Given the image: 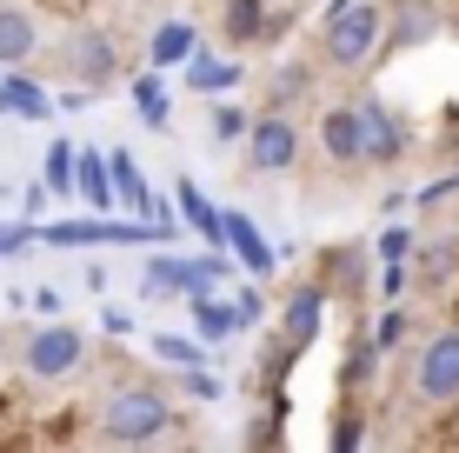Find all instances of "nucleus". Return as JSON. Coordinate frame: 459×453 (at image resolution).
<instances>
[{"label": "nucleus", "mask_w": 459, "mask_h": 453, "mask_svg": "<svg viewBox=\"0 0 459 453\" xmlns=\"http://www.w3.org/2000/svg\"><path fill=\"white\" fill-rule=\"evenodd\" d=\"M93 433L107 447H153L173 433V407L160 387H114L100 400V414H93Z\"/></svg>", "instance_id": "f257e3e1"}, {"label": "nucleus", "mask_w": 459, "mask_h": 453, "mask_svg": "<svg viewBox=\"0 0 459 453\" xmlns=\"http://www.w3.org/2000/svg\"><path fill=\"white\" fill-rule=\"evenodd\" d=\"M379 40H386V7H373V0H333V7H326L320 54L333 60V67H367L379 54Z\"/></svg>", "instance_id": "f03ea898"}, {"label": "nucleus", "mask_w": 459, "mask_h": 453, "mask_svg": "<svg viewBox=\"0 0 459 453\" xmlns=\"http://www.w3.org/2000/svg\"><path fill=\"white\" fill-rule=\"evenodd\" d=\"M21 367H27V380H67V373H81L87 367V334L81 327H67V320H47L27 334V347H21Z\"/></svg>", "instance_id": "7ed1b4c3"}, {"label": "nucleus", "mask_w": 459, "mask_h": 453, "mask_svg": "<svg viewBox=\"0 0 459 453\" xmlns=\"http://www.w3.org/2000/svg\"><path fill=\"white\" fill-rule=\"evenodd\" d=\"M413 400L420 407H459V327H439L413 361Z\"/></svg>", "instance_id": "20e7f679"}, {"label": "nucleus", "mask_w": 459, "mask_h": 453, "mask_svg": "<svg viewBox=\"0 0 459 453\" xmlns=\"http://www.w3.org/2000/svg\"><path fill=\"white\" fill-rule=\"evenodd\" d=\"M299 161V120L293 114H260L247 127V167L253 174H287Z\"/></svg>", "instance_id": "39448f33"}, {"label": "nucleus", "mask_w": 459, "mask_h": 453, "mask_svg": "<svg viewBox=\"0 0 459 453\" xmlns=\"http://www.w3.org/2000/svg\"><path fill=\"white\" fill-rule=\"evenodd\" d=\"M320 153L333 167H367V114H359V100L320 114Z\"/></svg>", "instance_id": "423d86ee"}, {"label": "nucleus", "mask_w": 459, "mask_h": 453, "mask_svg": "<svg viewBox=\"0 0 459 453\" xmlns=\"http://www.w3.org/2000/svg\"><path fill=\"white\" fill-rule=\"evenodd\" d=\"M359 114H367V167H400L406 127L393 120V107L379 100V93H367V100H359Z\"/></svg>", "instance_id": "0eeeda50"}, {"label": "nucleus", "mask_w": 459, "mask_h": 453, "mask_svg": "<svg viewBox=\"0 0 459 453\" xmlns=\"http://www.w3.org/2000/svg\"><path fill=\"white\" fill-rule=\"evenodd\" d=\"M67 74H74L81 87H107V81H114V40L93 34V27H81L74 47H67Z\"/></svg>", "instance_id": "6e6552de"}, {"label": "nucleus", "mask_w": 459, "mask_h": 453, "mask_svg": "<svg viewBox=\"0 0 459 453\" xmlns=\"http://www.w3.org/2000/svg\"><path fill=\"white\" fill-rule=\"evenodd\" d=\"M34 47H40L34 13H27V7H0V67H21Z\"/></svg>", "instance_id": "1a4fd4ad"}, {"label": "nucleus", "mask_w": 459, "mask_h": 453, "mask_svg": "<svg viewBox=\"0 0 459 453\" xmlns=\"http://www.w3.org/2000/svg\"><path fill=\"white\" fill-rule=\"evenodd\" d=\"M320 314H326V287H299L293 301H287V347H313Z\"/></svg>", "instance_id": "9d476101"}, {"label": "nucleus", "mask_w": 459, "mask_h": 453, "mask_svg": "<svg viewBox=\"0 0 459 453\" xmlns=\"http://www.w3.org/2000/svg\"><path fill=\"white\" fill-rule=\"evenodd\" d=\"M153 67H180V60H194L200 54V34H194V21H160L153 27Z\"/></svg>", "instance_id": "9b49d317"}, {"label": "nucleus", "mask_w": 459, "mask_h": 453, "mask_svg": "<svg viewBox=\"0 0 459 453\" xmlns=\"http://www.w3.org/2000/svg\"><path fill=\"white\" fill-rule=\"evenodd\" d=\"M74 194H87V207H120L114 161H100V153H81V174H74Z\"/></svg>", "instance_id": "f8f14e48"}, {"label": "nucleus", "mask_w": 459, "mask_h": 453, "mask_svg": "<svg viewBox=\"0 0 459 453\" xmlns=\"http://www.w3.org/2000/svg\"><path fill=\"white\" fill-rule=\"evenodd\" d=\"M227 240H233V254H240L253 274H273V247H266L260 233H253L247 213H227Z\"/></svg>", "instance_id": "ddd939ff"}, {"label": "nucleus", "mask_w": 459, "mask_h": 453, "mask_svg": "<svg viewBox=\"0 0 459 453\" xmlns=\"http://www.w3.org/2000/svg\"><path fill=\"white\" fill-rule=\"evenodd\" d=\"M0 107H7V114H27V120H40L47 114V93L27 81V74H13V81H0Z\"/></svg>", "instance_id": "4468645a"}, {"label": "nucleus", "mask_w": 459, "mask_h": 453, "mask_svg": "<svg viewBox=\"0 0 459 453\" xmlns=\"http://www.w3.org/2000/svg\"><path fill=\"white\" fill-rule=\"evenodd\" d=\"M439 27V13L433 7H420V0H406V7H393V34H400V47H413V40H426Z\"/></svg>", "instance_id": "2eb2a0df"}, {"label": "nucleus", "mask_w": 459, "mask_h": 453, "mask_svg": "<svg viewBox=\"0 0 459 453\" xmlns=\"http://www.w3.org/2000/svg\"><path fill=\"white\" fill-rule=\"evenodd\" d=\"M173 200L186 207V221L207 233V240H220V233H227V221H213V213H207V200H200V187H194V180H180V187H173Z\"/></svg>", "instance_id": "dca6fc26"}, {"label": "nucleus", "mask_w": 459, "mask_h": 453, "mask_svg": "<svg viewBox=\"0 0 459 453\" xmlns=\"http://www.w3.org/2000/svg\"><path fill=\"white\" fill-rule=\"evenodd\" d=\"M114 187H120V207L147 213V180H140V167L126 161V153H114Z\"/></svg>", "instance_id": "f3484780"}, {"label": "nucleus", "mask_w": 459, "mask_h": 453, "mask_svg": "<svg viewBox=\"0 0 459 453\" xmlns=\"http://www.w3.org/2000/svg\"><path fill=\"white\" fill-rule=\"evenodd\" d=\"M194 320L207 327V334H227V327H240L233 301H213V293H194Z\"/></svg>", "instance_id": "a211bd4d"}, {"label": "nucleus", "mask_w": 459, "mask_h": 453, "mask_svg": "<svg viewBox=\"0 0 459 453\" xmlns=\"http://www.w3.org/2000/svg\"><path fill=\"white\" fill-rule=\"evenodd\" d=\"M446 267H459V240H433V247H426V260H420V280H426V287H439Z\"/></svg>", "instance_id": "6ab92c4d"}, {"label": "nucleus", "mask_w": 459, "mask_h": 453, "mask_svg": "<svg viewBox=\"0 0 459 453\" xmlns=\"http://www.w3.org/2000/svg\"><path fill=\"white\" fill-rule=\"evenodd\" d=\"M227 34L233 40H260V0H233L227 7Z\"/></svg>", "instance_id": "aec40b11"}, {"label": "nucleus", "mask_w": 459, "mask_h": 453, "mask_svg": "<svg viewBox=\"0 0 459 453\" xmlns=\"http://www.w3.org/2000/svg\"><path fill=\"white\" fill-rule=\"evenodd\" d=\"M153 347H160V361H173V367H200L207 361V347H194V340H180V334H160Z\"/></svg>", "instance_id": "412c9836"}, {"label": "nucleus", "mask_w": 459, "mask_h": 453, "mask_svg": "<svg viewBox=\"0 0 459 453\" xmlns=\"http://www.w3.org/2000/svg\"><path fill=\"white\" fill-rule=\"evenodd\" d=\"M233 81H240V67H213V60L186 67V87H233Z\"/></svg>", "instance_id": "4be33fe9"}, {"label": "nucleus", "mask_w": 459, "mask_h": 453, "mask_svg": "<svg viewBox=\"0 0 459 453\" xmlns=\"http://www.w3.org/2000/svg\"><path fill=\"white\" fill-rule=\"evenodd\" d=\"M134 93H140V114H147L153 127H160V120H167V87H160V81H153V74H147V81H140Z\"/></svg>", "instance_id": "5701e85b"}, {"label": "nucleus", "mask_w": 459, "mask_h": 453, "mask_svg": "<svg viewBox=\"0 0 459 453\" xmlns=\"http://www.w3.org/2000/svg\"><path fill=\"white\" fill-rule=\"evenodd\" d=\"M74 174H81V167H74V147H54V153H47V180H54L60 194L74 187Z\"/></svg>", "instance_id": "b1692460"}, {"label": "nucleus", "mask_w": 459, "mask_h": 453, "mask_svg": "<svg viewBox=\"0 0 459 453\" xmlns=\"http://www.w3.org/2000/svg\"><path fill=\"white\" fill-rule=\"evenodd\" d=\"M247 127H253V120L240 114V107H213V134H220V140H240Z\"/></svg>", "instance_id": "393cba45"}, {"label": "nucleus", "mask_w": 459, "mask_h": 453, "mask_svg": "<svg viewBox=\"0 0 459 453\" xmlns=\"http://www.w3.org/2000/svg\"><path fill=\"white\" fill-rule=\"evenodd\" d=\"M379 254H386V260H413V233H406V227L379 233Z\"/></svg>", "instance_id": "a878e982"}, {"label": "nucleus", "mask_w": 459, "mask_h": 453, "mask_svg": "<svg viewBox=\"0 0 459 453\" xmlns=\"http://www.w3.org/2000/svg\"><path fill=\"white\" fill-rule=\"evenodd\" d=\"M373 340H379V347H400V340H406V314H400V307L379 320V334H373Z\"/></svg>", "instance_id": "bb28decb"}, {"label": "nucleus", "mask_w": 459, "mask_h": 453, "mask_svg": "<svg viewBox=\"0 0 459 453\" xmlns=\"http://www.w3.org/2000/svg\"><path fill=\"white\" fill-rule=\"evenodd\" d=\"M260 307H266L260 293H240V301H233V314H240V327H253V320H260Z\"/></svg>", "instance_id": "cd10ccee"}, {"label": "nucleus", "mask_w": 459, "mask_h": 453, "mask_svg": "<svg viewBox=\"0 0 459 453\" xmlns=\"http://www.w3.org/2000/svg\"><path fill=\"white\" fill-rule=\"evenodd\" d=\"M0 353H7V334H0Z\"/></svg>", "instance_id": "c85d7f7f"}, {"label": "nucleus", "mask_w": 459, "mask_h": 453, "mask_svg": "<svg viewBox=\"0 0 459 453\" xmlns=\"http://www.w3.org/2000/svg\"><path fill=\"white\" fill-rule=\"evenodd\" d=\"M326 7H333V0H326Z\"/></svg>", "instance_id": "c756f323"}]
</instances>
